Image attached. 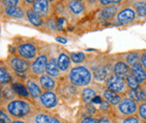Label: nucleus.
Listing matches in <instances>:
<instances>
[{"mask_svg": "<svg viewBox=\"0 0 146 123\" xmlns=\"http://www.w3.org/2000/svg\"><path fill=\"white\" fill-rule=\"evenodd\" d=\"M3 109L4 112L14 120L28 118L38 111V108L34 103L25 98H15L11 101H5Z\"/></svg>", "mask_w": 146, "mask_h": 123, "instance_id": "nucleus-1", "label": "nucleus"}, {"mask_svg": "<svg viewBox=\"0 0 146 123\" xmlns=\"http://www.w3.org/2000/svg\"><path fill=\"white\" fill-rule=\"evenodd\" d=\"M67 77L68 81L74 86L85 87L92 83L93 75L91 69L87 66L80 65V66H76L69 70Z\"/></svg>", "mask_w": 146, "mask_h": 123, "instance_id": "nucleus-2", "label": "nucleus"}, {"mask_svg": "<svg viewBox=\"0 0 146 123\" xmlns=\"http://www.w3.org/2000/svg\"><path fill=\"white\" fill-rule=\"evenodd\" d=\"M138 102L129 97L122 98L117 106L114 107L116 117H128L137 113Z\"/></svg>", "mask_w": 146, "mask_h": 123, "instance_id": "nucleus-3", "label": "nucleus"}, {"mask_svg": "<svg viewBox=\"0 0 146 123\" xmlns=\"http://www.w3.org/2000/svg\"><path fill=\"white\" fill-rule=\"evenodd\" d=\"M106 87L107 89L116 93L120 95H125L128 92V86L125 82V79L120 78V77L116 76L115 75L110 76L106 79Z\"/></svg>", "mask_w": 146, "mask_h": 123, "instance_id": "nucleus-4", "label": "nucleus"}, {"mask_svg": "<svg viewBox=\"0 0 146 123\" xmlns=\"http://www.w3.org/2000/svg\"><path fill=\"white\" fill-rule=\"evenodd\" d=\"M48 56L47 54H40L31 63L29 72L31 76L39 78L40 76L46 74V67Z\"/></svg>", "mask_w": 146, "mask_h": 123, "instance_id": "nucleus-5", "label": "nucleus"}, {"mask_svg": "<svg viewBox=\"0 0 146 123\" xmlns=\"http://www.w3.org/2000/svg\"><path fill=\"white\" fill-rule=\"evenodd\" d=\"M16 53L22 59L31 61L34 60L38 57V49L36 45L31 42H24L19 44L16 48Z\"/></svg>", "mask_w": 146, "mask_h": 123, "instance_id": "nucleus-6", "label": "nucleus"}, {"mask_svg": "<svg viewBox=\"0 0 146 123\" xmlns=\"http://www.w3.org/2000/svg\"><path fill=\"white\" fill-rule=\"evenodd\" d=\"M9 68L17 75H24L29 72L31 63L19 56H13L8 59Z\"/></svg>", "mask_w": 146, "mask_h": 123, "instance_id": "nucleus-7", "label": "nucleus"}, {"mask_svg": "<svg viewBox=\"0 0 146 123\" xmlns=\"http://www.w3.org/2000/svg\"><path fill=\"white\" fill-rule=\"evenodd\" d=\"M40 107L45 109H53L56 107L58 103V94L54 91H46L43 92L40 96L35 100Z\"/></svg>", "mask_w": 146, "mask_h": 123, "instance_id": "nucleus-8", "label": "nucleus"}, {"mask_svg": "<svg viewBox=\"0 0 146 123\" xmlns=\"http://www.w3.org/2000/svg\"><path fill=\"white\" fill-rule=\"evenodd\" d=\"M25 86H26V89L31 96V98H33L34 100H37L43 93L42 89L40 86L39 80L36 77L31 76L29 78H27L26 81H25Z\"/></svg>", "mask_w": 146, "mask_h": 123, "instance_id": "nucleus-9", "label": "nucleus"}, {"mask_svg": "<svg viewBox=\"0 0 146 123\" xmlns=\"http://www.w3.org/2000/svg\"><path fill=\"white\" fill-rule=\"evenodd\" d=\"M27 119L31 123H62L54 116L39 111L31 114Z\"/></svg>", "mask_w": 146, "mask_h": 123, "instance_id": "nucleus-10", "label": "nucleus"}, {"mask_svg": "<svg viewBox=\"0 0 146 123\" xmlns=\"http://www.w3.org/2000/svg\"><path fill=\"white\" fill-rule=\"evenodd\" d=\"M31 9L42 19L47 17L50 13V2L48 0H34Z\"/></svg>", "mask_w": 146, "mask_h": 123, "instance_id": "nucleus-11", "label": "nucleus"}, {"mask_svg": "<svg viewBox=\"0 0 146 123\" xmlns=\"http://www.w3.org/2000/svg\"><path fill=\"white\" fill-rule=\"evenodd\" d=\"M136 17V13L135 9L131 7H126L117 14V21L119 24H128L135 21Z\"/></svg>", "mask_w": 146, "mask_h": 123, "instance_id": "nucleus-12", "label": "nucleus"}, {"mask_svg": "<svg viewBox=\"0 0 146 123\" xmlns=\"http://www.w3.org/2000/svg\"><path fill=\"white\" fill-rule=\"evenodd\" d=\"M38 80H39L40 86L43 92L54 91L56 86H58V81H56V79L48 76L47 74H44L43 76H40Z\"/></svg>", "mask_w": 146, "mask_h": 123, "instance_id": "nucleus-13", "label": "nucleus"}, {"mask_svg": "<svg viewBox=\"0 0 146 123\" xmlns=\"http://www.w3.org/2000/svg\"><path fill=\"white\" fill-rule=\"evenodd\" d=\"M113 75H115L120 78L125 79L128 76L131 75V68L124 61H118L113 68Z\"/></svg>", "mask_w": 146, "mask_h": 123, "instance_id": "nucleus-14", "label": "nucleus"}, {"mask_svg": "<svg viewBox=\"0 0 146 123\" xmlns=\"http://www.w3.org/2000/svg\"><path fill=\"white\" fill-rule=\"evenodd\" d=\"M131 68V74L135 77V79L138 81V83L140 85H143L146 82V72L142 67V65L140 62H136L135 64H133Z\"/></svg>", "mask_w": 146, "mask_h": 123, "instance_id": "nucleus-15", "label": "nucleus"}, {"mask_svg": "<svg viewBox=\"0 0 146 123\" xmlns=\"http://www.w3.org/2000/svg\"><path fill=\"white\" fill-rule=\"evenodd\" d=\"M46 74L54 78H58L60 76V71L58 66V60L55 57L50 56L48 59L47 67H46Z\"/></svg>", "mask_w": 146, "mask_h": 123, "instance_id": "nucleus-16", "label": "nucleus"}, {"mask_svg": "<svg viewBox=\"0 0 146 123\" xmlns=\"http://www.w3.org/2000/svg\"><path fill=\"white\" fill-rule=\"evenodd\" d=\"M56 60H58V66L60 73L67 72L71 67V59L69 55L66 54V52H62L61 54H59Z\"/></svg>", "mask_w": 146, "mask_h": 123, "instance_id": "nucleus-17", "label": "nucleus"}, {"mask_svg": "<svg viewBox=\"0 0 146 123\" xmlns=\"http://www.w3.org/2000/svg\"><path fill=\"white\" fill-rule=\"evenodd\" d=\"M126 94H127V97L136 101L137 102H146V86H141L136 91L128 90Z\"/></svg>", "mask_w": 146, "mask_h": 123, "instance_id": "nucleus-18", "label": "nucleus"}, {"mask_svg": "<svg viewBox=\"0 0 146 123\" xmlns=\"http://www.w3.org/2000/svg\"><path fill=\"white\" fill-rule=\"evenodd\" d=\"M102 96H103L104 100L107 101L113 107L117 106L123 98L122 95L114 93V92L110 91V90H109V89H105L104 90L103 93H102Z\"/></svg>", "mask_w": 146, "mask_h": 123, "instance_id": "nucleus-19", "label": "nucleus"}, {"mask_svg": "<svg viewBox=\"0 0 146 123\" xmlns=\"http://www.w3.org/2000/svg\"><path fill=\"white\" fill-rule=\"evenodd\" d=\"M4 14L17 19H23L25 16V12L21 6H5Z\"/></svg>", "mask_w": 146, "mask_h": 123, "instance_id": "nucleus-20", "label": "nucleus"}, {"mask_svg": "<svg viewBox=\"0 0 146 123\" xmlns=\"http://www.w3.org/2000/svg\"><path fill=\"white\" fill-rule=\"evenodd\" d=\"M117 12H118L117 5L104 6V8L100 12V17L105 21H109L117 14Z\"/></svg>", "mask_w": 146, "mask_h": 123, "instance_id": "nucleus-21", "label": "nucleus"}, {"mask_svg": "<svg viewBox=\"0 0 146 123\" xmlns=\"http://www.w3.org/2000/svg\"><path fill=\"white\" fill-rule=\"evenodd\" d=\"M25 15H26L29 22L33 25H34V26L41 27L43 25V19L38 15H36L31 8H28L26 12H25Z\"/></svg>", "mask_w": 146, "mask_h": 123, "instance_id": "nucleus-22", "label": "nucleus"}, {"mask_svg": "<svg viewBox=\"0 0 146 123\" xmlns=\"http://www.w3.org/2000/svg\"><path fill=\"white\" fill-rule=\"evenodd\" d=\"M11 86L13 90L15 91V93L17 94V96H20L21 98H25V99L31 98L25 85H23L21 83H13Z\"/></svg>", "mask_w": 146, "mask_h": 123, "instance_id": "nucleus-23", "label": "nucleus"}, {"mask_svg": "<svg viewBox=\"0 0 146 123\" xmlns=\"http://www.w3.org/2000/svg\"><path fill=\"white\" fill-rule=\"evenodd\" d=\"M67 7L74 15H80L84 11V5L82 2L76 1V0H68Z\"/></svg>", "mask_w": 146, "mask_h": 123, "instance_id": "nucleus-24", "label": "nucleus"}, {"mask_svg": "<svg viewBox=\"0 0 146 123\" xmlns=\"http://www.w3.org/2000/svg\"><path fill=\"white\" fill-rule=\"evenodd\" d=\"M110 69L107 66H100L94 71L93 76L94 78L98 81H104L109 77Z\"/></svg>", "mask_w": 146, "mask_h": 123, "instance_id": "nucleus-25", "label": "nucleus"}, {"mask_svg": "<svg viewBox=\"0 0 146 123\" xmlns=\"http://www.w3.org/2000/svg\"><path fill=\"white\" fill-rule=\"evenodd\" d=\"M81 94H82V98L84 100V102H85L86 103H89L91 102L93 98L95 96H97V93L96 91L92 88V87H84L82 88V92H81Z\"/></svg>", "mask_w": 146, "mask_h": 123, "instance_id": "nucleus-26", "label": "nucleus"}, {"mask_svg": "<svg viewBox=\"0 0 146 123\" xmlns=\"http://www.w3.org/2000/svg\"><path fill=\"white\" fill-rule=\"evenodd\" d=\"M12 80V75L5 67L0 66V85H8Z\"/></svg>", "mask_w": 146, "mask_h": 123, "instance_id": "nucleus-27", "label": "nucleus"}, {"mask_svg": "<svg viewBox=\"0 0 146 123\" xmlns=\"http://www.w3.org/2000/svg\"><path fill=\"white\" fill-rule=\"evenodd\" d=\"M2 93H3V99L5 101H11L15 98H18L17 94L13 90L11 85H5L4 88L2 89Z\"/></svg>", "mask_w": 146, "mask_h": 123, "instance_id": "nucleus-28", "label": "nucleus"}, {"mask_svg": "<svg viewBox=\"0 0 146 123\" xmlns=\"http://www.w3.org/2000/svg\"><path fill=\"white\" fill-rule=\"evenodd\" d=\"M115 120L116 123H143V121L135 115L128 117H115Z\"/></svg>", "mask_w": 146, "mask_h": 123, "instance_id": "nucleus-29", "label": "nucleus"}, {"mask_svg": "<svg viewBox=\"0 0 146 123\" xmlns=\"http://www.w3.org/2000/svg\"><path fill=\"white\" fill-rule=\"evenodd\" d=\"M135 11L136 13V15L139 17L144 18L146 17V2L143 1H138L134 4Z\"/></svg>", "mask_w": 146, "mask_h": 123, "instance_id": "nucleus-30", "label": "nucleus"}, {"mask_svg": "<svg viewBox=\"0 0 146 123\" xmlns=\"http://www.w3.org/2000/svg\"><path fill=\"white\" fill-rule=\"evenodd\" d=\"M125 82L127 84V86H128L129 90H133V91H136V90H138L141 86V85L138 83V81L135 79V77L132 74L126 77Z\"/></svg>", "mask_w": 146, "mask_h": 123, "instance_id": "nucleus-31", "label": "nucleus"}, {"mask_svg": "<svg viewBox=\"0 0 146 123\" xmlns=\"http://www.w3.org/2000/svg\"><path fill=\"white\" fill-rule=\"evenodd\" d=\"M69 57H70L71 60L75 64H81L86 59L85 54L84 52H81V51H79V52H71Z\"/></svg>", "mask_w": 146, "mask_h": 123, "instance_id": "nucleus-32", "label": "nucleus"}, {"mask_svg": "<svg viewBox=\"0 0 146 123\" xmlns=\"http://www.w3.org/2000/svg\"><path fill=\"white\" fill-rule=\"evenodd\" d=\"M137 117L143 121H146V102H138Z\"/></svg>", "mask_w": 146, "mask_h": 123, "instance_id": "nucleus-33", "label": "nucleus"}, {"mask_svg": "<svg viewBox=\"0 0 146 123\" xmlns=\"http://www.w3.org/2000/svg\"><path fill=\"white\" fill-rule=\"evenodd\" d=\"M138 61H139V54L137 52H130L125 57V62L130 67L133 64H135Z\"/></svg>", "mask_w": 146, "mask_h": 123, "instance_id": "nucleus-34", "label": "nucleus"}, {"mask_svg": "<svg viewBox=\"0 0 146 123\" xmlns=\"http://www.w3.org/2000/svg\"><path fill=\"white\" fill-rule=\"evenodd\" d=\"M99 123H116L115 118L111 117L110 114L103 113V115L101 116L100 119H99Z\"/></svg>", "mask_w": 146, "mask_h": 123, "instance_id": "nucleus-35", "label": "nucleus"}, {"mask_svg": "<svg viewBox=\"0 0 146 123\" xmlns=\"http://www.w3.org/2000/svg\"><path fill=\"white\" fill-rule=\"evenodd\" d=\"M123 2V0H99V3L102 6H108L112 5H119Z\"/></svg>", "mask_w": 146, "mask_h": 123, "instance_id": "nucleus-36", "label": "nucleus"}, {"mask_svg": "<svg viewBox=\"0 0 146 123\" xmlns=\"http://www.w3.org/2000/svg\"><path fill=\"white\" fill-rule=\"evenodd\" d=\"M5 6H19L21 0H2Z\"/></svg>", "mask_w": 146, "mask_h": 123, "instance_id": "nucleus-37", "label": "nucleus"}, {"mask_svg": "<svg viewBox=\"0 0 146 123\" xmlns=\"http://www.w3.org/2000/svg\"><path fill=\"white\" fill-rule=\"evenodd\" d=\"M111 108V105L110 104L109 102H108L107 101H102L100 102V110L101 112H103L104 113L108 112L110 111V109Z\"/></svg>", "mask_w": 146, "mask_h": 123, "instance_id": "nucleus-38", "label": "nucleus"}, {"mask_svg": "<svg viewBox=\"0 0 146 123\" xmlns=\"http://www.w3.org/2000/svg\"><path fill=\"white\" fill-rule=\"evenodd\" d=\"M139 62L141 63L142 67L143 68V69L145 70V72H146V51L139 55Z\"/></svg>", "mask_w": 146, "mask_h": 123, "instance_id": "nucleus-39", "label": "nucleus"}, {"mask_svg": "<svg viewBox=\"0 0 146 123\" xmlns=\"http://www.w3.org/2000/svg\"><path fill=\"white\" fill-rule=\"evenodd\" d=\"M81 123H99V119L95 117H85L82 120Z\"/></svg>", "mask_w": 146, "mask_h": 123, "instance_id": "nucleus-40", "label": "nucleus"}, {"mask_svg": "<svg viewBox=\"0 0 146 123\" xmlns=\"http://www.w3.org/2000/svg\"><path fill=\"white\" fill-rule=\"evenodd\" d=\"M56 41H58V42H59V43H61V44H66V43L67 42V40H66V39L62 38V37H56Z\"/></svg>", "mask_w": 146, "mask_h": 123, "instance_id": "nucleus-41", "label": "nucleus"}, {"mask_svg": "<svg viewBox=\"0 0 146 123\" xmlns=\"http://www.w3.org/2000/svg\"><path fill=\"white\" fill-rule=\"evenodd\" d=\"M92 102H95V103H100L102 101H101L100 96H98V95H97V96H95V97H94L93 100H92Z\"/></svg>", "mask_w": 146, "mask_h": 123, "instance_id": "nucleus-42", "label": "nucleus"}, {"mask_svg": "<svg viewBox=\"0 0 146 123\" xmlns=\"http://www.w3.org/2000/svg\"><path fill=\"white\" fill-rule=\"evenodd\" d=\"M9 123H27V122L23 120H11Z\"/></svg>", "mask_w": 146, "mask_h": 123, "instance_id": "nucleus-43", "label": "nucleus"}, {"mask_svg": "<svg viewBox=\"0 0 146 123\" xmlns=\"http://www.w3.org/2000/svg\"><path fill=\"white\" fill-rule=\"evenodd\" d=\"M33 1H34V0H23V2H25L28 5H33Z\"/></svg>", "mask_w": 146, "mask_h": 123, "instance_id": "nucleus-44", "label": "nucleus"}, {"mask_svg": "<svg viewBox=\"0 0 146 123\" xmlns=\"http://www.w3.org/2000/svg\"><path fill=\"white\" fill-rule=\"evenodd\" d=\"M3 100V93H2V89L0 88V102Z\"/></svg>", "mask_w": 146, "mask_h": 123, "instance_id": "nucleus-45", "label": "nucleus"}, {"mask_svg": "<svg viewBox=\"0 0 146 123\" xmlns=\"http://www.w3.org/2000/svg\"><path fill=\"white\" fill-rule=\"evenodd\" d=\"M76 1H80V2H82L84 0H76Z\"/></svg>", "mask_w": 146, "mask_h": 123, "instance_id": "nucleus-46", "label": "nucleus"}, {"mask_svg": "<svg viewBox=\"0 0 146 123\" xmlns=\"http://www.w3.org/2000/svg\"><path fill=\"white\" fill-rule=\"evenodd\" d=\"M49 2H53V1H55V0H48Z\"/></svg>", "mask_w": 146, "mask_h": 123, "instance_id": "nucleus-47", "label": "nucleus"}, {"mask_svg": "<svg viewBox=\"0 0 146 123\" xmlns=\"http://www.w3.org/2000/svg\"><path fill=\"white\" fill-rule=\"evenodd\" d=\"M144 123H146V121H145V122H144Z\"/></svg>", "mask_w": 146, "mask_h": 123, "instance_id": "nucleus-48", "label": "nucleus"}, {"mask_svg": "<svg viewBox=\"0 0 146 123\" xmlns=\"http://www.w3.org/2000/svg\"><path fill=\"white\" fill-rule=\"evenodd\" d=\"M131 1H132V0H131Z\"/></svg>", "mask_w": 146, "mask_h": 123, "instance_id": "nucleus-49", "label": "nucleus"}]
</instances>
